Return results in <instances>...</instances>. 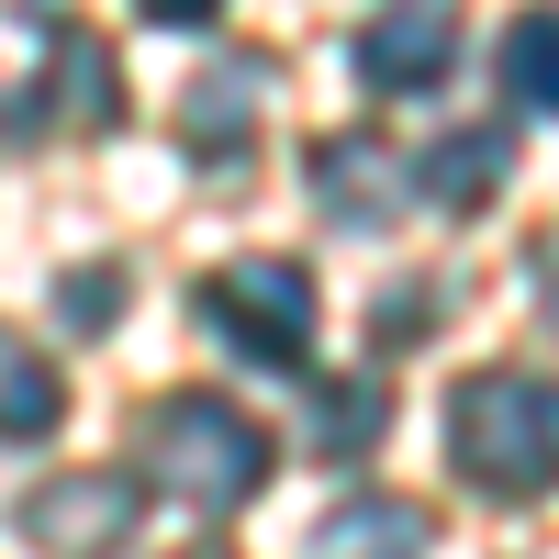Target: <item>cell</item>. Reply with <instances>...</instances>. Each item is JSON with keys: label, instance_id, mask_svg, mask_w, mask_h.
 Instances as JSON below:
<instances>
[{"label": "cell", "instance_id": "1", "mask_svg": "<svg viewBox=\"0 0 559 559\" xmlns=\"http://www.w3.org/2000/svg\"><path fill=\"white\" fill-rule=\"evenodd\" d=\"M448 459L503 503L559 492V381H537V369H471L448 392Z\"/></svg>", "mask_w": 559, "mask_h": 559}, {"label": "cell", "instance_id": "2", "mask_svg": "<svg viewBox=\"0 0 559 559\" xmlns=\"http://www.w3.org/2000/svg\"><path fill=\"white\" fill-rule=\"evenodd\" d=\"M146 471H157L179 503L224 515V503H247V492L269 481V426L236 414L224 392H168V403H146Z\"/></svg>", "mask_w": 559, "mask_h": 559}, {"label": "cell", "instance_id": "3", "mask_svg": "<svg viewBox=\"0 0 559 559\" xmlns=\"http://www.w3.org/2000/svg\"><path fill=\"white\" fill-rule=\"evenodd\" d=\"M202 313H213V336L236 347L247 369H302L313 358V269L302 258H236V269H213Z\"/></svg>", "mask_w": 559, "mask_h": 559}, {"label": "cell", "instance_id": "4", "mask_svg": "<svg viewBox=\"0 0 559 559\" xmlns=\"http://www.w3.org/2000/svg\"><path fill=\"white\" fill-rule=\"evenodd\" d=\"M23 537L45 559H112L134 537V481L123 471H57V481L23 503Z\"/></svg>", "mask_w": 559, "mask_h": 559}, {"label": "cell", "instance_id": "5", "mask_svg": "<svg viewBox=\"0 0 559 559\" xmlns=\"http://www.w3.org/2000/svg\"><path fill=\"white\" fill-rule=\"evenodd\" d=\"M459 57V0H381V12L358 23V79L414 102V90H437Z\"/></svg>", "mask_w": 559, "mask_h": 559}, {"label": "cell", "instance_id": "6", "mask_svg": "<svg viewBox=\"0 0 559 559\" xmlns=\"http://www.w3.org/2000/svg\"><path fill=\"white\" fill-rule=\"evenodd\" d=\"M503 168H515V134L503 123H459L426 146V168H414V202H437V213H481L503 202Z\"/></svg>", "mask_w": 559, "mask_h": 559}, {"label": "cell", "instance_id": "7", "mask_svg": "<svg viewBox=\"0 0 559 559\" xmlns=\"http://www.w3.org/2000/svg\"><path fill=\"white\" fill-rule=\"evenodd\" d=\"M302 559H426V515H414L403 492H358V503H336V515L313 526Z\"/></svg>", "mask_w": 559, "mask_h": 559}, {"label": "cell", "instance_id": "8", "mask_svg": "<svg viewBox=\"0 0 559 559\" xmlns=\"http://www.w3.org/2000/svg\"><path fill=\"white\" fill-rule=\"evenodd\" d=\"M258 90H269V68H258V57L202 68V90L179 102V134H191L202 157H236V134H247V112H258Z\"/></svg>", "mask_w": 559, "mask_h": 559}, {"label": "cell", "instance_id": "9", "mask_svg": "<svg viewBox=\"0 0 559 559\" xmlns=\"http://www.w3.org/2000/svg\"><path fill=\"white\" fill-rule=\"evenodd\" d=\"M57 414H68V381L45 369V347L0 324V437H57Z\"/></svg>", "mask_w": 559, "mask_h": 559}, {"label": "cell", "instance_id": "10", "mask_svg": "<svg viewBox=\"0 0 559 559\" xmlns=\"http://www.w3.org/2000/svg\"><path fill=\"white\" fill-rule=\"evenodd\" d=\"M381 168H392V157L358 146V134L313 146V191H324V213H336V224H381V213H392V179H381Z\"/></svg>", "mask_w": 559, "mask_h": 559}, {"label": "cell", "instance_id": "11", "mask_svg": "<svg viewBox=\"0 0 559 559\" xmlns=\"http://www.w3.org/2000/svg\"><path fill=\"white\" fill-rule=\"evenodd\" d=\"M381 426H392V392H381V381H324V392H313V448H324V459H369Z\"/></svg>", "mask_w": 559, "mask_h": 559}, {"label": "cell", "instance_id": "12", "mask_svg": "<svg viewBox=\"0 0 559 559\" xmlns=\"http://www.w3.org/2000/svg\"><path fill=\"white\" fill-rule=\"evenodd\" d=\"M57 112H68V123H123V68H112V45H90V34L57 45Z\"/></svg>", "mask_w": 559, "mask_h": 559}, {"label": "cell", "instance_id": "13", "mask_svg": "<svg viewBox=\"0 0 559 559\" xmlns=\"http://www.w3.org/2000/svg\"><path fill=\"white\" fill-rule=\"evenodd\" d=\"M503 90L526 112H559V12H515L503 23Z\"/></svg>", "mask_w": 559, "mask_h": 559}, {"label": "cell", "instance_id": "14", "mask_svg": "<svg viewBox=\"0 0 559 559\" xmlns=\"http://www.w3.org/2000/svg\"><path fill=\"white\" fill-rule=\"evenodd\" d=\"M57 313H68V324H112V313H123V280H112V269H79L68 292H57Z\"/></svg>", "mask_w": 559, "mask_h": 559}, {"label": "cell", "instance_id": "15", "mask_svg": "<svg viewBox=\"0 0 559 559\" xmlns=\"http://www.w3.org/2000/svg\"><path fill=\"white\" fill-rule=\"evenodd\" d=\"M134 12H146V23H213L224 0H134Z\"/></svg>", "mask_w": 559, "mask_h": 559}, {"label": "cell", "instance_id": "16", "mask_svg": "<svg viewBox=\"0 0 559 559\" xmlns=\"http://www.w3.org/2000/svg\"><path fill=\"white\" fill-rule=\"evenodd\" d=\"M537 269H548V313H559V258H537Z\"/></svg>", "mask_w": 559, "mask_h": 559}, {"label": "cell", "instance_id": "17", "mask_svg": "<svg viewBox=\"0 0 559 559\" xmlns=\"http://www.w3.org/2000/svg\"><path fill=\"white\" fill-rule=\"evenodd\" d=\"M179 559H224V548H179Z\"/></svg>", "mask_w": 559, "mask_h": 559}]
</instances>
